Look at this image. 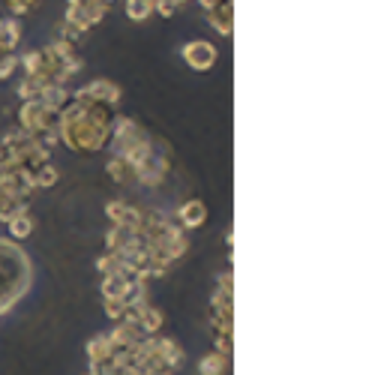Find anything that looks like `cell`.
<instances>
[{
  "instance_id": "1",
  "label": "cell",
  "mask_w": 381,
  "mask_h": 375,
  "mask_svg": "<svg viewBox=\"0 0 381 375\" xmlns=\"http://www.w3.org/2000/svg\"><path fill=\"white\" fill-rule=\"evenodd\" d=\"M19 123H21L24 132L36 136V132H45V129H54L57 127V111L45 108L39 99H30V103H24L19 108Z\"/></svg>"
},
{
  "instance_id": "2",
  "label": "cell",
  "mask_w": 381,
  "mask_h": 375,
  "mask_svg": "<svg viewBox=\"0 0 381 375\" xmlns=\"http://www.w3.org/2000/svg\"><path fill=\"white\" fill-rule=\"evenodd\" d=\"M180 57H184V63L189 66V69L210 72L219 61V52H217V45L207 43V39H193V43H186L184 48H180Z\"/></svg>"
},
{
  "instance_id": "3",
  "label": "cell",
  "mask_w": 381,
  "mask_h": 375,
  "mask_svg": "<svg viewBox=\"0 0 381 375\" xmlns=\"http://www.w3.org/2000/svg\"><path fill=\"white\" fill-rule=\"evenodd\" d=\"M105 12H109V6L99 3V0H85V3H72L69 10H66V24H72L78 33L90 30L94 24H99L105 19Z\"/></svg>"
},
{
  "instance_id": "4",
  "label": "cell",
  "mask_w": 381,
  "mask_h": 375,
  "mask_svg": "<svg viewBox=\"0 0 381 375\" xmlns=\"http://www.w3.org/2000/svg\"><path fill=\"white\" fill-rule=\"evenodd\" d=\"M120 96H123V90H120V85H114L111 78H96L72 94V99H81V103H102L111 108L120 103Z\"/></svg>"
},
{
  "instance_id": "5",
  "label": "cell",
  "mask_w": 381,
  "mask_h": 375,
  "mask_svg": "<svg viewBox=\"0 0 381 375\" xmlns=\"http://www.w3.org/2000/svg\"><path fill=\"white\" fill-rule=\"evenodd\" d=\"M207 222V207L204 202H198V198H189V202H184L177 207V225L180 228H202V225Z\"/></svg>"
},
{
  "instance_id": "6",
  "label": "cell",
  "mask_w": 381,
  "mask_h": 375,
  "mask_svg": "<svg viewBox=\"0 0 381 375\" xmlns=\"http://www.w3.org/2000/svg\"><path fill=\"white\" fill-rule=\"evenodd\" d=\"M207 21H210V28L219 30L222 36H231V30H235V3H231V0H222L219 6L207 10Z\"/></svg>"
},
{
  "instance_id": "7",
  "label": "cell",
  "mask_w": 381,
  "mask_h": 375,
  "mask_svg": "<svg viewBox=\"0 0 381 375\" xmlns=\"http://www.w3.org/2000/svg\"><path fill=\"white\" fill-rule=\"evenodd\" d=\"M33 228H36V219H33V213L28 207H21L19 213H12L10 219H6V231H10L12 240H28L33 235Z\"/></svg>"
},
{
  "instance_id": "8",
  "label": "cell",
  "mask_w": 381,
  "mask_h": 375,
  "mask_svg": "<svg viewBox=\"0 0 381 375\" xmlns=\"http://www.w3.org/2000/svg\"><path fill=\"white\" fill-rule=\"evenodd\" d=\"M114 354H118V352H114L109 333H99V336H94V339L87 343V361H90V363H109Z\"/></svg>"
},
{
  "instance_id": "9",
  "label": "cell",
  "mask_w": 381,
  "mask_h": 375,
  "mask_svg": "<svg viewBox=\"0 0 381 375\" xmlns=\"http://www.w3.org/2000/svg\"><path fill=\"white\" fill-rule=\"evenodd\" d=\"M105 169H109L111 180H114V183H120V186H132V183H135V169H132V165H129L127 160H123V156H118V153L111 156Z\"/></svg>"
},
{
  "instance_id": "10",
  "label": "cell",
  "mask_w": 381,
  "mask_h": 375,
  "mask_svg": "<svg viewBox=\"0 0 381 375\" xmlns=\"http://www.w3.org/2000/svg\"><path fill=\"white\" fill-rule=\"evenodd\" d=\"M123 12L129 21H147L156 15V0H123Z\"/></svg>"
},
{
  "instance_id": "11",
  "label": "cell",
  "mask_w": 381,
  "mask_h": 375,
  "mask_svg": "<svg viewBox=\"0 0 381 375\" xmlns=\"http://www.w3.org/2000/svg\"><path fill=\"white\" fill-rule=\"evenodd\" d=\"M21 43V24L15 19L0 21V52H15Z\"/></svg>"
},
{
  "instance_id": "12",
  "label": "cell",
  "mask_w": 381,
  "mask_h": 375,
  "mask_svg": "<svg viewBox=\"0 0 381 375\" xmlns=\"http://www.w3.org/2000/svg\"><path fill=\"white\" fill-rule=\"evenodd\" d=\"M228 361H231L228 354H222V352H210L207 357H202V361H198V375H226Z\"/></svg>"
},
{
  "instance_id": "13",
  "label": "cell",
  "mask_w": 381,
  "mask_h": 375,
  "mask_svg": "<svg viewBox=\"0 0 381 375\" xmlns=\"http://www.w3.org/2000/svg\"><path fill=\"white\" fill-rule=\"evenodd\" d=\"M162 321H165V319H162V312H160V310H153V306L147 303L144 310H142V315H138V321H135V324L147 333V336H153V333H160V330H162Z\"/></svg>"
},
{
  "instance_id": "14",
  "label": "cell",
  "mask_w": 381,
  "mask_h": 375,
  "mask_svg": "<svg viewBox=\"0 0 381 375\" xmlns=\"http://www.w3.org/2000/svg\"><path fill=\"white\" fill-rule=\"evenodd\" d=\"M33 174V186L36 189H52L57 180H61V171L54 169L52 162H45V165H39L36 171H30Z\"/></svg>"
},
{
  "instance_id": "15",
  "label": "cell",
  "mask_w": 381,
  "mask_h": 375,
  "mask_svg": "<svg viewBox=\"0 0 381 375\" xmlns=\"http://www.w3.org/2000/svg\"><path fill=\"white\" fill-rule=\"evenodd\" d=\"M45 87H48V81H43V78H28V75H24V81L19 85V96L24 99V103H30V99H43Z\"/></svg>"
},
{
  "instance_id": "16",
  "label": "cell",
  "mask_w": 381,
  "mask_h": 375,
  "mask_svg": "<svg viewBox=\"0 0 381 375\" xmlns=\"http://www.w3.org/2000/svg\"><path fill=\"white\" fill-rule=\"evenodd\" d=\"M96 268H99V273L105 277V273H118V270L123 268V261H120L118 253H105V255L96 261Z\"/></svg>"
},
{
  "instance_id": "17",
  "label": "cell",
  "mask_w": 381,
  "mask_h": 375,
  "mask_svg": "<svg viewBox=\"0 0 381 375\" xmlns=\"http://www.w3.org/2000/svg\"><path fill=\"white\" fill-rule=\"evenodd\" d=\"M19 69V54L15 52H0V78H10Z\"/></svg>"
},
{
  "instance_id": "18",
  "label": "cell",
  "mask_w": 381,
  "mask_h": 375,
  "mask_svg": "<svg viewBox=\"0 0 381 375\" xmlns=\"http://www.w3.org/2000/svg\"><path fill=\"white\" fill-rule=\"evenodd\" d=\"M123 310H127V306H123L120 297H105V315H109L111 321H120L123 319Z\"/></svg>"
},
{
  "instance_id": "19",
  "label": "cell",
  "mask_w": 381,
  "mask_h": 375,
  "mask_svg": "<svg viewBox=\"0 0 381 375\" xmlns=\"http://www.w3.org/2000/svg\"><path fill=\"white\" fill-rule=\"evenodd\" d=\"M219 294H228V297H235V273H231V270H226V273H222V277H219Z\"/></svg>"
},
{
  "instance_id": "20",
  "label": "cell",
  "mask_w": 381,
  "mask_h": 375,
  "mask_svg": "<svg viewBox=\"0 0 381 375\" xmlns=\"http://www.w3.org/2000/svg\"><path fill=\"white\" fill-rule=\"evenodd\" d=\"M6 6H10L15 15H24L28 10H33V6H36V0H6Z\"/></svg>"
},
{
  "instance_id": "21",
  "label": "cell",
  "mask_w": 381,
  "mask_h": 375,
  "mask_svg": "<svg viewBox=\"0 0 381 375\" xmlns=\"http://www.w3.org/2000/svg\"><path fill=\"white\" fill-rule=\"evenodd\" d=\"M231 336H235V333H217V352L231 357Z\"/></svg>"
},
{
  "instance_id": "22",
  "label": "cell",
  "mask_w": 381,
  "mask_h": 375,
  "mask_svg": "<svg viewBox=\"0 0 381 375\" xmlns=\"http://www.w3.org/2000/svg\"><path fill=\"white\" fill-rule=\"evenodd\" d=\"M99 3H105V6H111V3H114V0H99Z\"/></svg>"
}]
</instances>
